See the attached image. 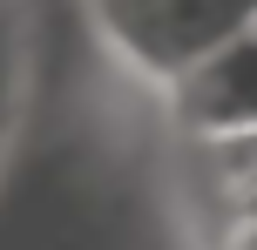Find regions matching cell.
I'll use <instances>...</instances> for the list:
<instances>
[{"mask_svg": "<svg viewBox=\"0 0 257 250\" xmlns=\"http://www.w3.org/2000/svg\"><path fill=\"white\" fill-rule=\"evenodd\" d=\"M163 95H169V122L203 149L257 135V21L237 27L223 48H210L196 68H183Z\"/></svg>", "mask_w": 257, "mask_h": 250, "instance_id": "obj_2", "label": "cell"}, {"mask_svg": "<svg viewBox=\"0 0 257 250\" xmlns=\"http://www.w3.org/2000/svg\"><path fill=\"white\" fill-rule=\"evenodd\" d=\"M217 250H257V216H223L217 223Z\"/></svg>", "mask_w": 257, "mask_h": 250, "instance_id": "obj_4", "label": "cell"}, {"mask_svg": "<svg viewBox=\"0 0 257 250\" xmlns=\"http://www.w3.org/2000/svg\"><path fill=\"white\" fill-rule=\"evenodd\" d=\"M95 21L128 68L169 88L183 68L257 21V0H95Z\"/></svg>", "mask_w": 257, "mask_h": 250, "instance_id": "obj_1", "label": "cell"}, {"mask_svg": "<svg viewBox=\"0 0 257 250\" xmlns=\"http://www.w3.org/2000/svg\"><path fill=\"white\" fill-rule=\"evenodd\" d=\"M210 203L223 216H257V135L244 142H210Z\"/></svg>", "mask_w": 257, "mask_h": 250, "instance_id": "obj_3", "label": "cell"}]
</instances>
